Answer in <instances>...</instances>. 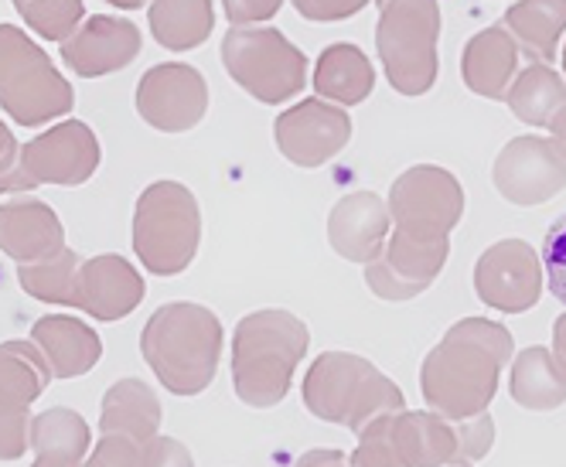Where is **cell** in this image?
<instances>
[{"mask_svg": "<svg viewBox=\"0 0 566 467\" xmlns=\"http://www.w3.org/2000/svg\"><path fill=\"white\" fill-rule=\"evenodd\" d=\"M512 355V335L499 321L464 318L423 359L420 393L427 406L448 420L489 413L499 375Z\"/></svg>", "mask_w": 566, "mask_h": 467, "instance_id": "1", "label": "cell"}, {"mask_svg": "<svg viewBox=\"0 0 566 467\" xmlns=\"http://www.w3.org/2000/svg\"><path fill=\"white\" fill-rule=\"evenodd\" d=\"M140 352L160 385L175 396H198L219 372L222 325L201 304H165L144 325Z\"/></svg>", "mask_w": 566, "mask_h": 467, "instance_id": "2", "label": "cell"}, {"mask_svg": "<svg viewBox=\"0 0 566 467\" xmlns=\"http://www.w3.org/2000/svg\"><path fill=\"white\" fill-rule=\"evenodd\" d=\"M307 325L291 310H253L232 335V389L235 396L270 410L291 393V379L307 355Z\"/></svg>", "mask_w": 566, "mask_h": 467, "instance_id": "3", "label": "cell"}, {"mask_svg": "<svg viewBox=\"0 0 566 467\" xmlns=\"http://www.w3.org/2000/svg\"><path fill=\"white\" fill-rule=\"evenodd\" d=\"M304 406L325 423L361 434L373 420L402 410V393L369 359L325 352L304 375Z\"/></svg>", "mask_w": 566, "mask_h": 467, "instance_id": "4", "label": "cell"}, {"mask_svg": "<svg viewBox=\"0 0 566 467\" xmlns=\"http://www.w3.org/2000/svg\"><path fill=\"white\" fill-rule=\"evenodd\" d=\"M75 93L45 49L18 24H0V106L18 127H45L65 116Z\"/></svg>", "mask_w": 566, "mask_h": 467, "instance_id": "5", "label": "cell"}, {"mask_svg": "<svg viewBox=\"0 0 566 467\" xmlns=\"http://www.w3.org/2000/svg\"><path fill=\"white\" fill-rule=\"evenodd\" d=\"M201 212L178 181H154L134 209V253L154 277H175L198 253Z\"/></svg>", "mask_w": 566, "mask_h": 467, "instance_id": "6", "label": "cell"}, {"mask_svg": "<svg viewBox=\"0 0 566 467\" xmlns=\"http://www.w3.org/2000/svg\"><path fill=\"white\" fill-rule=\"evenodd\" d=\"M440 8L430 0H386L379 4L376 45L389 86L402 96H423L437 83Z\"/></svg>", "mask_w": 566, "mask_h": 467, "instance_id": "7", "label": "cell"}, {"mask_svg": "<svg viewBox=\"0 0 566 467\" xmlns=\"http://www.w3.org/2000/svg\"><path fill=\"white\" fill-rule=\"evenodd\" d=\"M382 426L407 467L471 464L495 444V423L489 413L471 420H448L433 410H399L386 413Z\"/></svg>", "mask_w": 566, "mask_h": 467, "instance_id": "8", "label": "cell"}, {"mask_svg": "<svg viewBox=\"0 0 566 467\" xmlns=\"http://www.w3.org/2000/svg\"><path fill=\"white\" fill-rule=\"evenodd\" d=\"M222 62L232 79L260 103H287L307 83V59L276 28H229Z\"/></svg>", "mask_w": 566, "mask_h": 467, "instance_id": "9", "label": "cell"}, {"mask_svg": "<svg viewBox=\"0 0 566 467\" xmlns=\"http://www.w3.org/2000/svg\"><path fill=\"white\" fill-rule=\"evenodd\" d=\"M464 212L461 181L437 164L402 171L389 188V215L396 232L413 240H448Z\"/></svg>", "mask_w": 566, "mask_h": 467, "instance_id": "10", "label": "cell"}, {"mask_svg": "<svg viewBox=\"0 0 566 467\" xmlns=\"http://www.w3.org/2000/svg\"><path fill=\"white\" fill-rule=\"evenodd\" d=\"M99 161H103L99 140L83 120H62L21 147V171L31 181V188L86 184L96 174Z\"/></svg>", "mask_w": 566, "mask_h": 467, "instance_id": "11", "label": "cell"}, {"mask_svg": "<svg viewBox=\"0 0 566 467\" xmlns=\"http://www.w3.org/2000/svg\"><path fill=\"white\" fill-rule=\"evenodd\" d=\"M206 109H209V86L195 65L160 62L140 75L137 113L154 130L185 134L201 124Z\"/></svg>", "mask_w": 566, "mask_h": 467, "instance_id": "12", "label": "cell"}, {"mask_svg": "<svg viewBox=\"0 0 566 467\" xmlns=\"http://www.w3.org/2000/svg\"><path fill=\"white\" fill-rule=\"evenodd\" d=\"M495 188L512 205H539L566 188V153L553 137L525 134L495 158Z\"/></svg>", "mask_w": 566, "mask_h": 467, "instance_id": "13", "label": "cell"}, {"mask_svg": "<svg viewBox=\"0 0 566 467\" xmlns=\"http://www.w3.org/2000/svg\"><path fill=\"white\" fill-rule=\"evenodd\" d=\"M543 256H536L530 243L502 240L474 263V290L489 307L522 315L543 297Z\"/></svg>", "mask_w": 566, "mask_h": 467, "instance_id": "14", "label": "cell"}, {"mask_svg": "<svg viewBox=\"0 0 566 467\" xmlns=\"http://www.w3.org/2000/svg\"><path fill=\"white\" fill-rule=\"evenodd\" d=\"M276 147L297 168H321L352 140V116L325 99H304L276 116Z\"/></svg>", "mask_w": 566, "mask_h": 467, "instance_id": "15", "label": "cell"}, {"mask_svg": "<svg viewBox=\"0 0 566 467\" xmlns=\"http://www.w3.org/2000/svg\"><path fill=\"white\" fill-rule=\"evenodd\" d=\"M448 253L451 240H413L392 229L382 256L366 266V284L382 300H413L440 277Z\"/></svg>", "mask_w": 566, "mask_h": 467, "instance_id": "16", "label": "cell"}, {"mask_svg": "<svg viewBox=\"0 0 566 467\" xmlns=\"http://www.w3.org/2000/svg\"><path fill=\"white\" fill-rule=\"evenodd\" d=\"M137 55H140L137 24L113 14H90L62 45V62L75 75H83V79H99V75L127 68Z\"/></svg>", "mask_w": 566, "mask_h": 467, "instance_id": "17", "label": "cell"}, {"mask_svg": "<svg viewBox=\"0 0 566 467\" xmlns=\"http://www.w3.org/2000/svg\"><path fill=\"white\" fill-rule=\"evenodd\" d=\"M144 300V277L116 253L83 259L75 277L72 307H78L93 321H119Z\"/></svg>", "mask_w": 566, "mask_h": 467, "instance_id": "18", "label": "cell"}, {"mask_svg": "<svg viewBox=\"0 0 566 467\" xmlns=\"http://www.w3.org/2000/svg\"><path fill=\"white\" fill-rule=\"evenodd\" d=\"M389 202L373 191H352L328 215V240L338 256L369 266L389 243Z\"/></svg>", "mask_w": 566, "mask_h": 467, "instance_id": "19", "label": "cell"}, {"mask_svg": "<svg viewBox=\"0 0 566 467\" xmlns=\"http://www.w3.org/2000/svg\"><path fill=\"white\" fill-rule=\"evenodd\" d=\"M65 250V229L52 205L38 199H8L0 205V253L18 266L42 263Z\"/></svg>", "mask_w": 566, "mask_h": 467, "instance_id": "20", "label": "cell"}, {"mask_svg": "<svg viewBox=\"0 0 566 467\" xmlns=\"http://www.w3.org/2000/svg\"><path fill=\"white\" fill-rule=\"evenodd\" d=\"M31 344L42 352L55 379H78L86 375L99 355L103 341L99 335L72 315H49L42 321H34L31 328Z\"/></svg>", "mask_w": 566, "mask_h": 467, "instance_id": "21", "label": "cell"}, {"mask_svg": "<svg viewBox=\"0 0 566 467\" xmlns=\"http://www.w3.org/2000/svg\"><path fill=\"white\" fill-rule=\"evenodd\" d=\"M515 65H518V45L512 34L495 24L478 31L464 45L461 59V75L471 93L489 96V99H505L509 96V79L515 83Z\"/></svg>", "mask_w": 566, "mask_h": 467, "instance_id": "22", "label": "cell"}, {"mask_svg": "<svg viewBox=\"0 0 566 467\" xmlns=\"http://www.w3.org/2000/svg\"><path fill=\"white\" fill-rule=\"evenodd\" d=\"M160 426V403L154 389L140 379H119L106 389L99 431L103 437H124L130 444H147Z\"/></svg>", "mask_w": 566, "mask_h": 467, "instance_id": "23", "label": "cell"}, {"mask_svg": "<svg viewBox=\"0 0 566 467\" xmlns=\"http://www.w3.org/2000/svg\"><path fill=\"white\" fill-rule=\"evenodd\" d=\"M502 28L533 65H549L559 55V34L566 31V0H522L505 11Z\"/></svg>", "mask_w": 566, "mask_h": 467, "instance_id": "24", "label": "cell"}, {"mask_svg": "<svg viewBox=\"0 0 566 467\" xmlns=\"http://www.w3.org/2000/svg\"><path fill=\"white\" fill-rule=\"evenodd\" d=\"M373 86H376V72H373L369 55L361 49L338 42L321 52L317 72H314V89L321 99H328L345 109V106H355L366 99L373 93Z\"/></svg>", "mask_w": 566, "mask_h": 467, "instance_id": "25", "label": "cell"}, {"mask_svg": "<svg viewBox=\"0 0 566 467\" xmlns=\"http://www.w3.org/2000/svg\"><path fill=\"white\" fill-rule=\"evenodd\" d=\"M150 34L160 49L191 52L216 28V8L209 0H157L147 8Z\"/></svg>", "mask_w": 566, "mask_h": 467, "instance_id": "26", "label": "cell"}, {"mask_svg": "<svg viewBox=\"0 0 566 467\" xmlns=\"http://www.w3.org/2000/svg\"><path fill=\"white\" fill-rule=\"evenodd\" d=\"M512 400L525 410H556L566 403V372L549 348H522L512 365Z\"/></svg>", "mask_w": 566, "mask_h": 467, "instance_id": "27", "label": "cell"}, {"mask_svg": "<svg viewBox=\"0 0 566 467\" xmlns=\"http://www.w3.org/2000/svg\"><path fill=\"white\" fill-rule=\"evenodd\" d=\"M52 379L49 362L31 341L0 344V410H28Z\"/></svg>", "mask_w": 566, "mask_h": 467, "instance_id": "28", "label": "cell"}, {"mask_svg": "<svg viewBox=\"0 0 566 467\" xmlns=\"http://www.w3.org/2000/svg\"><path fill=\"white\" fill-rule=\"evenodd\" d=\"M31 450L38 460H55V464H86L90 454V426L86 420L55 406L38 413L31 423Z\"/></svg>", "mask_w": 566, "mask_h": 467, "instance_id": "29", "label": "cell"}, {"mask_svg": "<svg viewBox=\"0 0 566 467\" xmlns=\"http://www.w3.org/2000/svg\"><path fill=\"white\" fill-rule=\"evenodd\" d=\"M505 103L522 124L549 127L553 116L566 106V83L549 65H530L515 75Z\"/></svg>", "mask_w": 566, "mask_h": 467, "instance_id": "30", "label": "cell"}, {"mask_svg": "<svg viewBox=\"0 0 566 467\" xmlns=\"http://www.w3.org/2000/svg\"><path fill=\"white\" fill-rule=\"evenodd\" d=\"M78 266H83V256L65 246L62 253H55V256H49V259H42V263L18 266V284H21L24 294H31L34 300L72 307Z\"/></svg>", "mask_w": 566, "mask_h": 467, "instance_id": "31", "label": "cell"}, {"mask_svg": "<svg viewBox=\"0 0 566 467\" xmlns=\"http://www.w3.org/2000/svg\"><path fill=\"white\" fill-rule=\"evenodd\" d=\"M18 18L45 42L65 45L86 21V4H78V0H21Z\"/></svg>", "mask_w": 566, "mask_h": 467, "instance_id": "32", "label": "cell"}, {"mask_svg": "<svg viewBox=\"0 0 566 467\" xmlns=\"http://www.w3.org/2000/svg\"><path fill=\"white\" fill-rule=\"evenodd\" d=\"M543 266H546V280L549 290L559 304H566V215L553 222L543 243Z\"/></svg>", "mask_w": 566, "mask_h": 467, "instance_id": "33", "label": "cell"}, {"mask_svg": "<svg viewBox=\"0 0 566 467\" xmlns=\"http://www.w3.org/2000/svg\"><path fill=\"white\" fill-rule=\"evenodd\" d=\"M31 410H0V460H14L31 447Z\"/></svg>", "mask_w": 566, "mask_h": 467, "instance_id": "34", "label": "cell"}, {"mask_svg": "<svg viewBox=\"0 0 566 467\" xmlns=\"http://www.w3.org/2000/svg\"><path fill=\"white\" fill-rule=\"evenodd\" d=\"M31 191V181L21 171V147L11 134V127L0 120V194H14Z\"/></svg>", "mask_w": 566, "mask_h": 467, "instance_id": "35", "label": "cell"}, {"mask_svg": "<svg viewBox=\"0 0 566 467\" xmlns=\"http://www.w3.org/2000/svg\"><path fill=\"white\" fill-rule=\"evenodd\" d=\"M137 467H195L188 447L175 437H154L140 444L137 450Z\"/></svg>", "mask_w": 566, "mask_h": 467, "instance_id": "36", "label": "cell"}, {"mask_svg": "<svg viewBox=\"0 0 566 467\" xmlns=\"http://www.w3.org/2000/svg\"><path fill=\"white\" fill-rule=\"evenodd\" d=\"M222 11L232 28H263L260 21H270L280 11V0H226Z\"/></svg>", "mask_w": 566, "mask_h": 467, "instance_id": "37", "label": "cell"}, {"mask_svg": "<svg viewBox=\"0 0 566 467\" xmlns=\"http://www.w3.org/2000/svg\"><path fill=\"white\" fill-rule=\"evenodd\" d=\"M297 11L311 21H342L361 11V0H301Z\"/></svg>", "mask_w": 566, "mask_h": 467, "instance_id": "38", "label": "cell"}, {"mask_svg": "<svg viewBox=\"0 0 566 467\" xmlns=\"http://www.w3.org/2000/svg\"><path fill=\"white\" fill-rule=\"evenodd\" d=\"M294 467H348V464H345V454L342 450L321 447V450H307L304 457H297Z\"/></svg>", "mask_w": 566, "mask_h": 467, "instance_id": "39", "label": "cell"}, {"mask_svg": "<svg viewBox=\"0 0 566 467\" xmlns=\"http://www.w3.org/2000/svg\"><path fill=\"white\" fill-rule=\"evenodd\" d=\"M553 355H556L559 369L566 372V315H559L553 325Z\"/></svg>", "mask_w": 566, "mask_h": 467, "instance_id": "40", "label": "cell"}, {"mask_svg": "<svg viewBox=\"0 0 566 467\" xmlns=\"http://www.w3.org/2000/svg\"><path fill=\"white\" fill-rule=\"evenodd\" d=\"M549 134H553V140H556V147L566 153V106L553 116V124H549Z\"/></svg>", "mask_w": 566, "mask_h": 467, "instance_id": "41", "label": "cell"}, {"mask_svg": "<svg viewBox=\"0 0 566 467\" xmlns=\"http://www.w3.org/2000/svg\"><path fill=\"white\" fill-rule=\"evenodd\" d=\"M31 467H86V464H55V460H34Z\"/></svg>", "mask_w": 566, "mask_h": 467, "instance_id": "42", "label": "cell"}, {"mask_svg": "<svg viewBox=\"0 0 566 467\" xmlns=\"http://www.w3.org/2000/svg\"><path fill=\"white\" fill-rule=\"evenodd\" d=\"M563 72H566V49H563Z\"/></svg>", "mask_w": 566, "mask_h": 467, "instance_id": "43", "label": "cell"}, {"mask_svg": "<svg viewBox=\"0 0 566 467\" xmlns=\"http://www.w3.org/2000/svg\"><path fill=\"white\" fill-rule=\"evenodd\" d=\"M454 467H474V464H454Z\"/></svg>", "mask_w": 566, "mask_h": 467, "instance_id": "44", "label": "cell"}]
</instances>
